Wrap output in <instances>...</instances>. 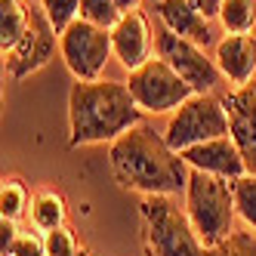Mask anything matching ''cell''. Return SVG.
<instances>
[{
    "mask_svg": "<svg viewBox=\"0 0 256 256\" xmlns=\"http://www.w3.org/2000/svg\"><path fill=\"white\" fill-rule=\"evenodd\" d=\"M139 228L145 256H207L188 213L179 210L167 194H148L139 200Z\"/></svg>",
    "mask_w": 256,
    "mask_h": 256,
    "instance_id": "cell-3",
    "label": "cell"
},
{
    "mask_svg": "<svg viewBox=\"0 0 256 256\" xmlns=\"http://www.w3.org/2000/svg\"><path fill=\"white\" fill-rule=\"evenodd\" d=\"M158 19L160 25L173 31L176 38H186L198 46L210 44V19L194 10L192 0H158Z\"/></svg>",
    "mask_w": 256,
    "mask_h": 256,
    "instance_id": "cell-14",
    "label": "cell"
},
{
    "mask_svg": "<svg viewBox=\"0 0 256 256\" xmlns=\"http://www.w3.org/2000/svg\"><path fill=\"white\" fill-rule=\"evenodd\" d=\"M31 22V6L25 0H0V50L12 52L19 46V40L25 38Z\"/></svg>",
    "mask_w": 256,
    "mask_h": 256,
    "instance_id": "cell-16",
    "label": "cell"
},
{
    "mask_svg": "<svg viewBox=\"0 0 256 256\" xmlns=\"http://www.w3.org/2000/svg\"><path fill=\"white\" fill-rule=\"evenodd\" d=\"M56 34L59 31L50 25L46 12L40 6H31V22H28L25 38L12 52H6V74L12 80H25L34 71H40L56 56Z\"/></svg>",
    "mask_w": 256,
    "mask_h": 256,
    "instance_id": "cell-9",
    "label": "cell"
},
{
    "mask_svg": "<svg viewBox=\"0 0 256 256\" xmlns=\"http://www.w3.org/2000/svg\"><path fill=\"white\" fill-rule=\"evenodd\" d=\"M31 192H28V186L22 179H16V176H10V179H4V188H0V216L4 219H19L31 210Z\"/></svg>",
    "mask_w": 256,
    "mask_h": 256,
    "instance_id": "cell-18",
    "label": "cell"
},
{
    "mask_svg": "<svg viewBox=\"0 0 256 256\" xmlns=\"http://www.w3.org/2000/svg\"><path fill=\"white\" fill-rule=\"evenodd\" d=\"M154 46H158V56L167 62L194 93H213L216 90L222 71H219L216 59H210L204 52V46H198V44H192L186 38H176V34L167 31V28L158 31Z\"/></svg>",
    "mask_w": 256,
    "mask_h": 256,
    "instance_id": "cell-8",
    "label": "cell"
},
{
    "mask_svg": "<svg viewBox=\"0 0 256 256\" xmlns=\"http://www.w3.org/2000/svg\"><path fill=\"white\" fill-rule=\"evenodd\" d=\"M207 256H256V238L250 232H234L222 244L207 247Z\"/></svg>",
    "mask_w": 256,
    "mask_h": 256,
    "instance_id": "cell-23",
    "label": "cell"
},
{
    "mask_svg": "<svg viewBox=\"0 0 256 256\" xmlns=\"http://www.w3.org/2000/svg\"><path fill=\"white\" fill-rule=\"evenodd\" d=\"M31 226L38 228V232H56L65 226V219H68V207H65V198L56 192V188H40V192H34L31 198Z\"/></svg>",
    "mask_w": 256,
    "mask_h": 256,
    "instance_id": "cell-15",
    "label": "cell"
},
{
    "mask_svg": "<svg viewBox=\"0 0 256 256\" xmlns=\"http://www.w3.org/2000/svg\"><path fill=\"white\" fill-rule=\"evenodd\" d=\"M232 133V124H228V112L222 105V96H213V93H194L188 102H182L167 130H164V139L173 152H186L192 145L200 142H210L219 136H228Z\"/></svg>",
    "mask_w": 256,
    "mask_h": 256,
    "instance_id": "cell-5",
    "label": "cell"
},
{
    "mask_svg": "<svg viewBox=\"0 0 256 256\" xmlns=\"http://www.w3.org/2000/svg\"><path fill=\"white\" fill-rule=\"evenodd\" d=\"M222 105H226L228 124H232L228 136L241 148L247 173L256 176V84H247V86H238L232 93H226Z\"/></svg>",
    "mask_w": 256,
    "mask_h": 256,
    "instance_id": "cell-11",
    "label": "cell"
},
{
    "mask_svg": "<svg viewBox=\"0 0 256 256\" xmlns=\"http://www.w3.org/2000/svg\"><path fill=\"white\" fill-rule=\"evenodd\" d=\"M139 4H142V0H118V6H120V12H130V10H139Z\"/></svg>",
    "mask_w": 256,
    "mask_h": 256,
    "instance_id": "cell-27",
    "label": "cell"
},
{
    "mask_svg": "<svg viewBox=\"0 0 256 256\" xmlns=\"http://www.w3.org/2000/svg\"><path fill=\"white\" fill-rule=\"evenodd\" d=\"M120 6H118V0H80V19L86 22H93V25H102L112 31L120 19Z\"/></svg>",
    "mask_w": 256,
    "mask_h": 256,
    "instance_id": "cell-20",
    "label": "cell"
},
{
    "mask_svg": "<svg viewBox=\"0 0 256 256\" xmlns=\"http://www.w3.org/2000/svg\"><path fill=\"white\" fill-rule=\"evenodd\" d=\"M84 256H93V253H90V250H84Z\"/></svg>",
    "mask_w": 256,
    "mask_h": 256,
    "instance_id": "cell-28",
    "label": "cell"
},
{
    "mask_svg": "<svg viewBox=\"0 0 256 256\" xmlns=\"http://www.w3.org/2000/svg\"><path fill=\"white\" fill-rule=\"evenodd\" d=\"M192 4H194V10H198L200 16L216 19V16H219V6H222V0H192Z\"/></svg>",
    "mask_w": 256,
    "mask_h": 256,
    "instance_id": "cell-26",
    "label": "cell"
},
{
    "mask_svg": "<svg viewBox=\"0 0 256 256\" xmlns=\"http://www.w3.org/2000/svg\"><path fill=\"white\" fill-rule=\"evenodd\" d=\"M142 124L126 80H74L68 93V148L114 142Z\"/></svg>",
    "mask_w": 256,
    "mask_h": 256,
    "instance_id": "cell-2",
    "label": "cell"
},
{
    "mask_svg": "<svg viewBox=\"0 0 256 256\" xmlns=\"http://www.w3.org/2000/svg\"><path fill=\"white\" fill-rule=\"evenodd\" d=\"M213 59L222 71V78L234 84V90L247 86L253 84V74H256V38L253 34H226L216 44Z\"/></svg>",
    "mask_w": 256,
    "mask_h": 256,
    "instance_id": "cell-13",
    "label": "cell"
},
{
    "mask_svg": "<svg viewBox=\"0 0 256 256\" xmlns=\"http://www.w3.org/2000/svg\"><path fill=\"white\" fill-rule=\"evenodd\" d=\"M186 164L192 170H200V173H210V176H219V179H241L247 173V164H244V154L238 148V142L232 136H219V139H210V142H200V145H192V148L182 152Z\"/></svg>",
    "mask_w": 256,
    "mask_h": 256,
    "instance_id": "cell-10",
    "label": "cell"
},
{
    "mask_svg": "<svg viewBox=\"0 0 256 256\" xmlns=\"http://www.w3.org/2000/svg\"><path fill=\"white\" fill-rule=\"evenodd\" d=\"M44 244H46V256H84V247L78 241V234L68 226H62L56 232H46Z\"/></svg>",
    "mask_w": 256,
    "mask_h": 256,
    "instance_id": "cell-22",
    "label": "cell"
},
{
    "mask_svg": "<svg viewBox=\"0 0 256 256\" xmlns=\"http://www.w3.org/2000/svg\"><path fill=\"white\" fill-rule=\"evenodd\" d=\"M152 25L145 19L142 10H130L124 12L118 25L112 28V46H114V59L126 68V71H136L142 68L152 56Z\"/></svg>",
    "mask_w": 256,
    "mask_h": 256,
    "instance_id": "cell-12",
    "label": "cell"
},
{
    "mask_svg": "<svg viewBox=\"0 0 256 256\" xmlns=\"http://www.w3.org/2000/svg\"><path fill=\"white\" fill-rule=\"evenodd\" d=\"M10 256H46V244H44V238H38L34 232H22L19 241L12 244Z\"/></svg>",
    "mask_w": 256,
    "mask_h": 256,
    "instance_id": "cell-24",
    "label": "cell"
},
{
    "mask_svg": "<svg viewBox=\"0 0 256 256\" xmlns=\"http://www.w3.org/2000/svg\"><path fill=\"white\" fill-rule=\"evenodd\" d=\"M232 194H234V210L241 216V222L256 232V176L244 173L241 179L232 182Z\"/></svg>",
    "mask_w": 256,
    "mask_h": 256,
    "instance_id": "cell-19",
    "label": "cell"
},
{
    "mask_svg": "<svg viewBox=\"0 0 256 256\" xmlns=\"http://www.w3.org/2000/svg\"><path fill=\"white\" fill-rule=\"evenodd\" d=\"M108 167L124 192L148 194H179L186 192L192 167L179 152H173L164 133L148 124H136L120 139L108 145Z\"/></svg>",
    "mask_w": 256,
    "mask_h": 256,
    "instance_id": "cell-1",
    "label": "cell"
},
{
    "mask_svg": "<svg viewBox=\"0 0 256 256\" xmlns=\"http://www.w3.org/2000/svg\"><path fill=\"white\" fill-rule=\"evenodd\" d=\"M216 19L226 34H250L256 28V0H222Z\"/></svg>",
    "mask_w": 256,
    "mask_h": 256,
    "instance_id": "cell-17",
    "label": "cell"
},
{
    "mask_svg": "<svg viewBox=\"0 0 256 256\" xmlns=\"http://www.w3.org/2000/svg\"><path fill=\"white\" fill-rule=\"evenodd\" d=\"M126 86H130L136 105L142 108V112H148V114L176 112L182 102H188L194 96V90L182 80L160 56L148 59L142 68H136V71H130Z\"/></svg>",
    "mask_w": 256,
    "mask_h": 256,
    "instance_id": "cell-7",
    "label": "cell"
},
{
    "mask_svg": "<svg viewBox=\"0 0 256 256\" xmlns=\"http://www.w3.org/2000/svg\"><path fill=\"white\" fill-rule=\"evenodd\" d=\"M40 10L46 12L50 25L56 28L59 34H62L71 22L80 19V0H40Z\"/></svg>",
    "mask_w": 256,
    "mask_h": 256,
    "instance_id": "cell-21",
    "label": "cell"
},
{
    "mask_svg": "<svg viewBox=\"0 0 256 256\" xmlns=\"http://www.w3.org/2000/svg\"><path fill=\"white\" fill-rule=\"evenodd\" d=\"M186 213L204 247H216L234 234V194L232 182L192 170L186 186Z\"/></svg>",
    "mask_w": 256,
    "mask_h": 256,
    "instance_id": "cell-4",
    "label": "cell"
},
{
    "mask_svg": "<svg viewBox=\"0 0 256 256\" xmlns=\"http://www.w3.org/2000/svg\"><path fill=\"white\" fill-rule=\"evenodd\" d=\"M19 226H16V219H4L0 216V256H10L12 244L19 241Z\"/></svg>",
    "mask_w": 256,
    "mask_h": 256,
    "instance_id": "cell-25",
    "label": "cell"
},
{
    "mask_svg": "<svg viewBox=\"0 0 256 256\" xmlns=\"http://www.w3.org/2000/svg\"><path fill=\"white\" fill-rule=\"evenodd\" d=\"M59 56L65 68L74 74V80H99L105 71V62L114 56L112 31L86 19L71 22L59 34Z\"/></svg>",
    "mask_w": 256,
    "mask_h": 256,
    "instance_id": "cell-6",
    "label": "cell"
}]
</instances>
